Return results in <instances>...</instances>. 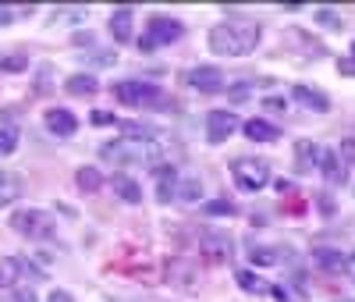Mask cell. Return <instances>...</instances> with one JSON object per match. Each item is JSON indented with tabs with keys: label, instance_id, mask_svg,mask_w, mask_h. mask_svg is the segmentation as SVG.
<instances>
[{
	"label": "cell",
	"instance_id": "7a4b0ae2",
	"mask_svg": "<svg viewBox=\"0 0 355 302\" xmlns=\"http://www.w3.org/2000/svg\"><path fill=\"white\" fill-rule=\"evenodd\" d=\"M157 142H135V139H121V142H107L100 146V157L110 160V164H157Z\"/></svg>",
	"mask_w": 355,
	"mask_h": 302
},
{
	"label": "cell",
	"instance_id": "cb8c5ba5",
	"mask_svg": "<svg viewBox=\"0 0 355 302\" xmlns=\"http://www.w3.org/2000/svg\"><path fill=\"white\" fill-rule=\"evenodd\" d=\"M0 302H40V299H36V292L28 285H15V288L0 292Z\"/></svg>",
	"mask_w": 355,
	"mask_h": 302
},
{
	"label": "cell",
	"instance_id": "ac0fdd59",
	"mask_svg": "<svg viewBox=\"0 0 355 302\" xmlns=\"http://www.w3.org/2000/svg\"><path fill=\"white\" fill-rule=\"evenodd\" d=\"M245 135L252 139V142H274L281 132L270 125V121H263V117H252V121H245Z\"/></svg>",
	"mask_w": 355,
	"mask_h": 302
},
{
	"label": "cell",
	"instance_id": "2e32d148",
	"mask_svg": "<svg viewBox=\"0 0 355 302\" xmlns=\"http://www.w3.org/2000/svg\"><path fill=\"white\" fill-rule=\"evenodd\" d=\"M110 189L121 196L125 203H142V189H139V181L128 178V174H114L110 178Z\"/></svg>",
	"mask_w": 355,
	"mask_h": 302
},
{
	"label": "cell",
	"instance_id": "9c48e42d",
	"mask_svg": "<svg viewBox=\"0 0 355 302\" xmlns=\"http://www.w3.org/2000/svg\"><path fill=\"white\" fill-rule=\"evenodd\" d=\"M199 249L210 263H224V260H231V235L227 231H202Z\"/></svg>",
	"mask_w": 355,
	"mask_h": 302
},
{
	"label": "cell",
	"instance_id": "30bf717a",
	"mask_svg": "<svg viewBox=\"0 0 355 302\" xmlns=\"http://www.w3.org/2000/svg\"><path fill=\"white\" fill-rule=\"evenodd\" d=\"M46 128H50L53 135L68 139V135H75L78 121H75V114H71V110H64V107H53V110H46Z\"/></svg>",
	"mask_w": 355,
	"mask_h": 302
},
{
	"label": "cell",
	"instance_id": "d6986e66",
	"mask_svg": "<svg viewBox=\"0 0 355 302\" xmlns=\"http://www.w3.org/2000/svg\"><path fill=\"white\" fill-rule=\"evenodd\" d=\"M21 196V178L11 171H0V206H11Z\"/></svg>",
	"mask_w": 355,
	"mask_h": 302
},
{
	"label": "cell",
	"instance_id": "f1b7e54d",
	"mask_svg": "<svg viewBox=\"0 0 355 302\" xmlns=\"http://www.w3.org/2000/svg\"><path fill=\"white\" fill-rule=\"evenodd\" d=\"M338 157H341L345 164H355V139H345V142H341V149H338Z\"/></svg>",
	"mask_w": 355,
	"mask_h": 302
},
{
	"label": "cell",
	"instance_id": "7c38bea8",
	"mask_svg": "<svg viewBox=\"0 0 355 302\" xmlns=\"http://www.w3.org/2000/svg\"><path fill=\"white\" fill-rule=\"evenodd\" d=\"M320 171H323V178H327V185H345V178H348L345 160H341L338 153H331V149H323V157H320Z\"/></svg>",
	"mask_w": 355,
	"mask_h": 302
},
{
	"label": "cell",
	"instance_id": "836d02e7",
	"mask_svg": "<svg viewBox=\"0 0 355 302\" xmlns=\"http://www.w3.org/2000/svg\"><path fill=\"white\" fill-rule=\"evenodd\" d=\"M338 72L341 75H355V60H338Z\"/></svg>",
	"mask_w": 355,
	"mask_h": 302
},
{
	"label": "cell",
	"instance_id": "8992f818",
	"mask_svg": "<svg viewBox=\"0 0 355 302\" xmlns=\"http://www.w3.org/2000/svg\"><path fill=\"white\" fill-rule=\"evenodd\" d=\"M182 33H185V25L178 22V18H164V15H157V18H150V25H146V33H142L139 47H142V50L171 47V43L182 40Z\"/></svg>",
	"mask_w": 355,
	"mask_h": 302
},
{
	"label": "cell",
	"instance_id": "44dd1931",
	"mask_svg": "<svg viewBox=\"0 0 355 302\" xmlns=\"http://www.w3.org/2000/svg\"><path fill=\"white\" fill-rule=\"evenodd\" d=\"M64 89H68L71 97H93L100 85H96V78H93V75H71V78L64 82Z\"/></svg>",
	"mask_w": 355,
	"mask_h": 302
},
{
	"label": "cell",
	"instance_id": "4fadbf2b",
	"mask_svg": "<svg viewBox=\"0 0 355 302\" xmlns=\"http://www.w3.org/2000/svg\"><path fill=\"white\" fill-rule=\"evenodd\" d=\"M132 22H135V11L132 8H121L110 15V36L117 43H132Z\"/></svg>",
	"mask_w": 355,
	"mask_h": 302
},
{
	"label": "cell",
	"instance_id": "3957f363",
	"mask_svg": "<svg viewBox=\"0 0 355 302\" xmlns=\"http://www.w3.org/2000/svg\"><path fill=\"white\" fill-rule=\"evenodd\" d=\"M231 178H234V185H239L242 192H259V189H266V181H270V160L239 157L231 164Z\"/></svg>",
	"mask_w": 355,
	"mask_h": 302
},
{
	"label": "cell",
	"instance_id": "1f68e13d",
	"mask_svg": "<svg viewBox=\"0 0 355 302\" xmlns=\"http://www.w3.org/2000/svg\"><path fill=\"white\" fill-rule=\"evenodd\" d=\"M263 107H266V110H284V100H281V97H266Z\"/></svg>",
	"mask_w": 355,
	"mask_h": 302
},
{
	"label": "cell",
	"instance_id": "ba28073f",
	"mask_svg": "<svg viewBox=\"0 0 355 302\" xmlns=\"http://www.w3.org/2000/svg\"><path fill=\"white\" fill-rule=\"evenodd\" d=\"M189 85L199 89V93H224L227 78H224V72L214 68V65H199V68L189 72Z\"/></svg>",
	"mask_w": 355,
	"mask_h": 302
},
{
	"label": "cell",
	"instance_id": "74e56055",
	"mask_svg": "<svg viewBox=\"0 0 355 302\" xmlns=\"http://www.w3.org/2000/svg\"><path fill=\"white\" fill-rule=\"evenodd\" d=\"M341 302H348V299H341Z\"/></svg>",
	"mask_w": 355,
	"mask_h": 302
},
{
	"label": "cell",
	"instance_id": "7402d4cb",
	"mask_svg": "<svg viewBox=\"0 0 355 302\" xmlns=\"http://www.w3.org/2000/svg\"><path fill=\"white\" fill-rule=\"evenodd\" d=\"M75 181H78V189H82V192H100L103 174H100L96 167H82V171L75 174Z\"/></svg>",
	"mask_w": 355,
	"mask_h": 302
},
{
	"label": "cell",
	"instance_id": "52a82bcc",
	"mask_svg": "<svg viewBox=\"0 0 355 302\" xmlns=\"http://www.w3.org/2000/svg\"><path fill=\"white\" fill-rule=\"evenodd\" d=\"M234 132H239V117L231 110H210L206 114V139L210 142H227Z\"/></svg>",
	"mask_w": 355,
	"mask_h": 302
},
{
	"label": "cell",
	"instance_id": "5b68a950",
	"mask_svg": "<svg viewBox=\"0 0 355 302\" xmlns=\"http://www.w3.org/2000/svg\"><path fill=\"white\" fill-rule=\"evenodd\" d=\"M11 228H15L18 235H25V238H36V242H43V238H53V231H57L53 217L46 214V210H36V206L18 210V214L11 217Z\"/></svg>",
	"mask_w": 355,
	"mask_h": 302
},
{
	"label": "cell",
	"instance_id": "603a6c76",
	"mask_svg": "<svg viewBox=\"0 0 355 302\" xmlns=\"http://www.w3.org/2000/svg\"><path fill=\"white\" fill-rule=\"evenodd\" d=\"M234 278H239V285H242L245 292H256V295H266V292H270V285H266L263 278H256L252 270H239Z\"/></svg>",
	"mask_w": 355,
	"mask_h": 302
},
{
	"label": "cell",
	"instance_id": "f546056e",
	"mask_svg": "<svg viewBox=\"0 0 355 302\" xmlns=\"http://www.w3.org/2000/svg\"><path fill=\"white\" fill-rule=\"evenodd\" d=\"M93 121H96V125H117V117H114V114H107V110H96V114H93Z\"/></svg>",
	"mask_w": 355,
	"mask_h": 302
},
{
	"label": "cell",
	"instance_id": "4316f807",
	"mask_svg": "<svg viewBox=\"0 0 355 302\" xmlns=\"http://www.w3.org/2000/svg\"><path fill=\"white\" fill-rule=\"evenodd\" d=\"M281 256H277V249H270V246H259V249H252V263H259V267H274Z\"/></svg>",
	"mask_w": 355,
	"mask_h": 302
},
{
	"label": "cell",
	"instance_id": "83f0119b",
	"mask_svg": "<svg viewBox=\"0 0 355 302\" xmlns=\"http://www.w3.org/2000/svg\"><path fill=\"white\" fill-rule=\"evenodd\" d=\"M15 146H18L15 132H11V128H0V157H8V153H15Z\"/></svg>",
	"mask_w": 355,
	"mask_h": 302
},
{
	"label": "cell",
	"instance_id": "d6a6232c",
	"mask_svg": "<svg viewBox=\"0 0 355 302\" xmlns=\"http://www.w3.org/2000/svg\"><path fill=\"white\" fill-rule=\"evenodd\" d=\"M46 302H75V299H71V295H68V292H61V288H53V292H50V299H46Z\"/></svg>",
	"mask_w": 355,
	"mask_h": 302
},
{
	"label": "cell",
	"instance_id": "4dcf8cb0",
	"mask_svg": "<svg viewBox=\"0 0 355 302\" xmlns=\"http://www.w3.org/2000/svg\"><path fill=\"white\" fill-rule=\"evenodd\" d=\"M316 18H320L323 25H331V28H341V22H338V15H331V11H320Z\"/></svg>",
	"mask_w": 355,
	"mask_h": 302
},
{
	"label": "cell",
	"instance_id": "8fae6325",
	"mask_svg": "<svg viewBox=\"0 0 355 302\" xmlns=\"http://www.w3.org/2000/svg\"><path fill=\"white\" fill-rule=\"evenodd\" d=\"M320 157H323V149H320L316 142H309V139L295 142V167H299L302 174L316 171V167H320Z\"/></svg>",
	"mask_w": 355,
	"mask_h": 302
},
{
	"label": "cell",
	"instance_id": "ffe728a7",
	"mask_svg": "<svg viewBox=\"0 0 355 302\" xmlns=\"http://www.w3.org/2000/svg\"><path fill=\"white\" fill-rule=\"evenodd\" d=\"M21 270H25V263H21V260L0 256V292H4V288H15V281H18Z\"/></svg>",
	"mask_w": 355,
	"mask_h": 302
},
{
	"label": "cell",
	"instance_id": "e575fe53",
	"mask_svg": "<svg viewBox=\"0 0 355 302\" xmlns=\"http://www.w3.org/2000/svg\"><path fill=\"white\" fill-rule=\"evenodd\" d=\"M345 274H348V278H352V281H355V253H352V256H348V267H345Z\"/></svg>",
	"mask_w": 355,
	"mask_h": 302
},
{
	"label": "cell",
	"instance_id": "6da1fadb",
	"mask_svg": "<svg viewBox=\"0 0 355 302\" xmlns=\"http://www.w3.org/2000/svg\"><path fill=\"white\" fill-rule=\"evenodd\" d=\"M259 25L256 22H245V18H227V22H217L210 28V50L220 53V57H245L256 50L259 43Z\"/></svg>",
	"mask_w": 355,
	"mask_h": 302
},
{
	"label": "cell",
	"instance_id": "5bb4252c",
	"mask_svg": "<svg viewBox=\"0 0 355 302\" xmlns=\"http://www.w3.org/2000/svg\"><path fill=\"white\" fill-rule=\"evenodd\" d=\"M313 263H316V267H323V270H331V274H341V270L348 267V256H345L341 249H327V246H320V249H313Z\"/></svg>",
	"mask_w": 355,
	"mask_h": 302
},
{
	"label": "cell",
	"instance_id": "d4e9b609",
	"mask_svg": "<svg viewBox=\"0 0 355 302\" xmlns=\"http://www.w3.org/2000/svg\"><path fill=\"white\" fill-rule=\"evenodd\" d=\"M202 196V185L196 178H185V181H178V199H185V203H196Z\"/></svg>",
	"mask_w": 355,
	"mask_h": 302
},
{
	"label": "cell",
	"instance_id": "e0dca14e",
	"mask_svg": "<svg viewBox=\"0 0 355 302\" xmlns=\"http://www.w3.org/2000/svg\"><path fill=\"white\" fill-rule=\"evenodd\" d=\"M157 199L160 203L178 199V174H174V167H160L157 171Z\"/></svg>",
	"mask_w": 355,
	"mask_h": 302
},
{
	"label": "cell",
	"instance_id": "9a60e30c",
	"mask_svg": "<svg viewBox=\"0 0 355 302\" xmlns=\"http://www.w3.org/2000/svg\"><path fill=\"white\" fill-rule=\"evenodd\" d=\"M295 100H299L306 110H316V114H327L331 110V100L320 93V89H309V85H295Z\"/></svg>",
	"mask_w": 355,
	"mask_h": 302
},
{
	"label": "cell",
	"instance_id": "8d00e7d4",
	"mask_svg": "<svg viewBox=\"0 0 355 302\" xmlns=\"http://www.w3.org/2000/svg\"><path fill=\"white\" fill-rule=\"evenodd\" d=\"M352 57H355V43H352Z\"/></svg>",
	"mask_w": 355,
	"mask_h": 302
},
{
	"label": "cell",
	"instance_id": "d590c367",
	"mask_svg": "<svg viewBox=\"0 0 355 302\" xmlns=\"http://www.w3.org/2000/svg\"><path fill=\"white\" fill-rule=\"evenodd\" d=\"M8 22H11V11H8V8H0V25H8Z\"/></svg>",
	"mask_w": 355,
	"mask_h": 302
},
{
	"label": "cell",
	"instance_id": "484cf974",
	"mask_svg": "<svg viewBox=\"0 0 355 302\" xmlns=\"http://www.w3.org/2000/svg\"><path fill=\"white\" fill-rule=\"evenodd\" d=\"M206 214H214V217H234V214H239V206H234L231 199H217V203H206Z\"/></svg>",
	"mask_w": 355,
	"mask_h": 302
},
{
	"label": "cell",
	"instance_id": "277c9868",
	"mask_svg": "<svg viewBox=\"0 0 355 302\" xmlns=\"http://www.w3.org/2000/svg\"><path fill=\"white\" fill-rule=\"evenodd\" d=\"M114 97L121 100L125 107H160V103H167L164 93H160V85H153V82H139V78L117 82V85H114Z\"/></svg>",
	"mask_w": 355,
	"mask_h": 302
}]
</instances>
